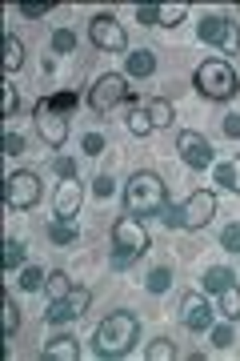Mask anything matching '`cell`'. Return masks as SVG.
Listing matches in <instances>:
<instances>
[{
	"instance_id": "obj_27",
	"label": "cell",
	"mask_w": 240,
	"mask_h": 361,
	"mask_svg": "<svg viewBox=\"0 0 240 361\" xmlns=\"http://www.w3.org/2000/svg\"><path fill=\"white\" fill-rule=\"evenodd\" d=\"M64 301H68V310H72L76 317H84V313H89V305H92V293H89V289H68V297H64Z\"/></svg>"
},
{
	"instance_id": "obj_5",
	"label": "cell",
	"mask_w": 240,
	"mask_h": 361,
	"mask_svg": "<svg viewBox=\"0 0 240 361\" xmlns=\"http://www.w3.org/2000/svg\"><path fill=\"white\" fill-rule=\"evenodd\" d=\"M192 85L201 89V97H208V101H228L232 92H236V68L228 65V61H204L201 68H196V77H192Z\"/></svg>"
},
{
	"instance_id": "obj_14",
	"label": "cell",
	"mask_w": 240,
	"mask_h": 361,
	"mask_svg": "<svg viewBox=\"0 0 240 361\" xmlns=\"http://www.w3.org/2000/svg\"><path fill=\"white\" fill-rule=\"evenodd\" d=\"M184 13H189V8H184V4H140L137 8V20L140 25H156V28H177L180 20H184Z\"/></svg>"
},
{
	"instance_id": "obj_37",
	"label": "cell",
	"mask_w": 240,
	"mask_h": 361,
	"mask_svg": "<svg viewBox=\"0 0 240 361\" xmlns=\"http://www.w3.org/2000/svg\"><path fill=\"white\" fill-rule=\"evenodd\" d=\"M4 153L20 157V153H25V137H20V133H4Z\"/></svg>"
},
{
	"instance_id": "obj_10",
	"label": "cell",
	"mask_w": 240,
	"mask_h": 361,
	"mask_svg": "<svg viewBox=\"0 0 240 361\" xmlns=\"http://www.w3.org/2000/svg\"><path fill=\"white\" fill-rule=\"evenodd\" d=\"M37 133H40V141L49 145V149H61L64 141H68V121H64V113L61 109H52L49 104V97L44 101H37Z\"/></svg>"
},
{
	"instance_id": "obj_24",
	"label": "cell",
	"mask_w": 240,
	"mask_h": 361,
	"mask_svg": "<svg viewBox=\"0 0 240 361\" xmlns=\"http://www.w3.org/2000/svg\"><path fill=\"white\" fill-rule=\"evenodd\" d=\"M232 277H236L232 269H225V265H213V269L204 273V285H208V293H220L225 285H232Z\"/></svg>"
},
{
	"instance_id": "obj_17",
	"label": "cell",
	"mask_w": 240,
	"mask_h": 361,
	"mask_svg": "<svg viewBox=\"0 0 240 361\" xmlns=\"http://www.w3.org/2000/svg\"><path fill=\"white\" fill-rule=\"evenodd\" d=\"M144 109H149V121L152 129H168L172 125V101H165V97H152V101H144Z\"/></svg>"
},
{
	"instance_id": "obj_28",
	"label": "cell",
	"mask_w": 240,
	"mask_h": 361,
	"mask_svg": "<svg viewBox=\"0 0 240 361\" xmlns=\"http://www.w3.org/2000/svg\"><path fill=\"white\" fill-rule=\"evenodd\" d=\"M144 357L149 361H172L177 357V345H172V341H152V345L144 349Z\"/></svg>"
},
{
	"instance_id": "obj_38",
	"label": "cell",
	"mask_w": 240,
	"mask_h": 361,
	"mask_svg": "<svg viewBox=\"0 0 240 361\" xmlns=\"http://www.w3.org/2000/svg\"><path fill=\"white\" fill-rule=\"evenodd\" d=\"M92 193H96V197H108V193H113V177H108V173L92 177Z\"/></svg>"
},
{
	"instance_id": "obj_4",
	"label": "cell",
	"mask_w": 240,
	"mask_h": 361,
	"mask_svg": "<svg viewBox=\"0 0 240 361\" xmlns=\"http://www.w3.org/2000/svg\"><path fill=\"white\" fill-rule=\"evenodd\" d=\"M160 217H165L168 229H204V225L216 217V193L213 189H196L184 205H177V209L165 205Z\"/></svg>"
},
{
	"instance_id": "obj_12",
	"label": "cell",
	"mask_w": 240,
	"mask_h": 361,
	"mask_svg": "<svg viewBox=\"0 0 240 361\" xmlns=\"http://www.w3.org/2000/svg\"><path fill=\"white\" fill-rule=\"evenodd\" d=\"M180 322H184V329H192V334H208V329H213V305H208V297H201V293L180 297Z\"/></svg>"
},
{
	"instance_id": "obj_36",
	"label": "cell",
	"mask_w": 240,
	"mask_h": 361,
	"mask_svg": "<svg viewBox=\"0 0 240 361\" xmlns=\"http://www.w3.org/2000/svg\"><path fill=\"white\" fill-rule=\"evenodd\" d=\"M208 334H213V345H216V349H228V345H232V329H228V325H213Z\"/></svg>"
},
{
	"instance_id": "obj_6",
	"label": "cell",
	"mask_w": 240,
	"mask_h": 361,
	"mask_svg": "<svg viewBox=\"0 0 240 361\" xmlns=\"http://www.w3.org/2000/svg\"><path fill=\"white\" fill-rule=\"evenodd\" d=\"M196 32H201L204 44H213V49H220V52H240V25L232 16H220V13L204 16Z\"/></svg>"
},
{
	"instance_id": "obj_15",
	"label": "cell",
	"mask_w": 240,
	"mask_h": 361,
	"mask_svg": "<svg viewBox=\"0 0 240 361\" xmlns=\"http://www.w3.org/2000/svg\"><path fill=\"white\" fill-rule=\"evenodd\" d=\"M44 357H56V361H80V341L68 334L52 337L49 345H44Z\"/></svg>"
},
{
	"instance_id": "obj_11",
	"label": "cell",
	"mask_w": 240,
	"mask_h": 361,
	"mask_svg": "<svg viewBox=\"0 0 240 361\" xmlns=\"http://www.w3.org/2000/svg\"><path fill=\"white\" fill-rule=\"evenodd\" d=\"M177 149L184 157V165H192V169H208L216 161V149L208 145V137H201V133H192V129L177 133Z\"/></svg>"
},
{
	"instance_id": "obj_39",
	"label": "cell",
	"mask_w": 240,
	"mask_h": 361,
	"mask_svg": "<svg viewBox=\"0 0 240 361\" xmlns=\"http://www.w3.org/2000/svg\"><path fill=\"white\" fill-rule=\"evenodd\" d=\"M225 137H232V141L240 137V113H228L225 116Z\"/></svg>"
},
{
	"instance_id": "obj_42",
	"label": "cell",
	"mask_w": 240,
	"mask_h": 361,
	"mask_svg": "<svg viewBox=\"0 0 240 361\" xmlns=\"http://www.w3.org/2000/svg\"><path fill=\"white\" fill-rule=\"evenodd\" d=\"M20 16H49V4H20Z\"/></svg>"
},
{
	"instance_id": "obj_2",
	"label": "cell",
	"mask_w": 240,
	"mask_h": 361,
	"mask_svg": "<svg viewBox=\"0 0 240 361\" xmlns=\"http://www.w3.org/2000/svg\"><path fill=\"white\" fill-rule=\"evenodd\" d=\"M137 341H140V322L125 310L108 313V317L96 325V334H92V349H96L101 357H125Z\"/></svg>"
},
{
	"instance_id": "obj_21",
	"label": "cell",
	"mask_w": 240,
	"mask_h": 361,
	"mask_svg": "<svg viewBox=\"0 0 240 361\" xmlns=\"http://www.w3.org/2000/svg\"><path fill=\"white\" fill-rule=\"evenodd\" d=\"M76 237H80L76 221H52V225H49V241H52V245H72Z\"/></svg>"
},
{
	"instance_id": "obj_3",
	"label": "cell",
	"mask_w": 240,
	"mask_h": 361,
	"mask_svg": "<svg viewBox=\"0 0 240 361\" xmlns=\"http://www.w3.org/2000/svg\"><path fill=\"white\" fill-rule=\"evenodd\" d=\"M149 249V233L140 225V217L125 213V217H116L113 225V269H128L132 257H140Z\"/></svg>"
},
{
	"instance_id": "obj_40",
	"label": "cell",
	"mask_w": 240,
	"mask_h": 361,
	"mask_svg": "<svg viewBox=\"0 0 240 361\" xmlns=\"http://www.w3.org/2000/svg\"><path fill=\"white\" fill-rule=\"evenodd\" d=\"M228 173H232L228 189H232V193H240V157H232V161H228Z\"/></svg>"
},
{
	"instance_id": "obj_20",
	"label": "cell",
	"mask_w": 240,
	"mask_h": 361,
	"mask_svg": "<svg viewBox=\"0 0 240 361\" xmlns=\"http://www.w3.org/2000/svg\"><path fill=\"white\" fill-rule=\"evenodd\" d=\"M25 261H28V245L25 241H16V237H8V241H4V269L8 273L25 269Z\"/></svg>"
},
{
	"instance_id": "obj_32",
	"label": "cell",
	"mask_w": 240,
	"mask_h": 361,
	"mask_svg": "<svg viewBox=\"0 0 240 361\" xmlns=\"http://www.w3.org/2000/svg\"><path fill=\"white\" fill-rule=\"evenodd\" d=\"M44 277H49V273L37 269V265H25V269H20V285H25V289H44Z\"/></svg>"
},
{
	"instance_id": "obj_7",
	"label": "cell",
	"mask_w": 240,
	"mask_h": 361,
	"mask_svg": "<svg viewBox=\"0 0 240 361\" xmlns=\"http://www.w3.org/2000/svg\"><path fill=\"white\" fill-rule=\"evenodd\" d=\"M120 101H128V80L120 77V73H104V77L92 85V92H89V109L92 113H101V116H108Z\"/></svg>"
},
{
	"instance_id": "obj_33",
	"label": "cell",
	"mask_w": 240,
	"mask_h": 361,
	"mask_svg": "<svg viewBox=\"0 0 240 361\" xmlns=\"http://www.w3.org/2000/svg\"><path fill=\"white\" fill-rule=\"evenodd\" d=\"M220 245H225L228 253H240V221H232V225L220 233Z\"/></svg>"
},
{
	"instance_id": "obj_1",
	"label": "cell",
	"mask_w": 240,
	"mask_h": 361,
	"mask_svg": "<svg viewBox=\"0 0 240 361\" xmlns=\"http://www.w3.org/2000/svg\"><path fill=\"white\" fill-rule=\"evenodd\" d=\"M168 205V193H165V180L156 177V173H149V169H140V173H132L125 185V209L132 213V217L149 221V217H160Z\"/></svg>"
},
{
	"instance_id": "obj_18",
	"label": "cell",
	"mask_w": 240,
	"mask_h": 361,
	"mask_svg": "<svg viewBox=\"0 0 240 361\" xmlns=\"http://www.w3.org/2000/svg\"><path fill=\"white\" fill-rule=\"evenodd\" d=\"M216 310L225 313L228 322H236V317H240V285H236V281L225 285V289L216 293Z\"/></svg>"
},
{
	"instance_id": "obj_35",
	"label": "cell",
	"mask_w": 240,
	"mask_h": 361,
	"mask_svg": "<svg viewBox=\"0 0 240 361\" xmlns=\"http://www.w3.org/2000/svg\"><path fill=\"white\" fill-rule=\"evenodd\" d=\"M16 104H20V97H16V85H4V101H0V113L13 116V113H16Z\"/></svg>"
},
{
	"instance_id": "obj_9",
	"label": "cell",
	"mask_w": 240,
	"mask_h": 361,
	"mask_svg": "<svg viewBox=\"0 0 240 361\" xmlns=\"http://www.w3.org/2000/svg\"><path fill=\"white\" fill-rule=\"evenodd\" d=\"M89 40L101 52H125L128 49L125 25H120V20H113L108 13H101V16H92V20H89Z\"/></svg>"
},
{
	"instance_id": "obj_26",
	"label": "cell",
	"mask_w": 240,
	"mask_h": 361,
	"mask_svg": "<svg viewBox=\"0 0 240 361\" xmlns=\"http://www.w3.org/2000/svg\"><path fill=\"white\" fill-rule=\"evenodd\" d=\"M16 329H20V310H16L13 293H4V337H16Z\"/></svg>"
},
{
	"instance_id": "obj_8",
	"label": "cell",
	"mask_w": 240,
	"mask_h": 361,
	"mask_svg": "<svg viewBox=\"0 0 240 361\" xmlns=\"http://www.w3.org/2000/svg\"><path fill=\"white\" fill-rule=\"evenodd\" d=\"M37 201H40V177L37 173L20 169V173H8V177H4V205L8 209H32Z\"/></svg>"
},
{
	"instance_id": "obj_41",
	"label": "cell",
	"mask_w": 240,
	"mask_h": 361,
	"mask_svg": "<svg viewBox=\"0 0 240 361\" xmlns=\"http://www.w3.org/2000/svg\"><path fill=\"white\" fill-rule=\"evenodd\" d=\"M56 173H61L64 180H68V177H76V161H68V157H61V161H56Z\"/></svg>"
},
{
	"instance_id": "obj_13",
	"label": "cell",
	"mask_w": 240,
	"mask_h": 361,
	"mask_svg": "<svg viewBox=\"0 0 240 361\" xmlns=\"http://www.w3.org/2000/svg\"><path fill=\"white\" fill-rule=\"evenodd\" d=\"M80 201H84V189H80V180L68 177L56 185V193H52V209H56V221H76L80 213Z\"/></svg>"
},
{
	"instance_id": "obj_34",
	"label": "cell",
	"mask_w": 240,
	"mask_h": 361,
	"mask_svg": "<svg viewBox=\"0 0 240 361\" xmlns=\"http://www.w3.org/2000/svg\"><path fill=\"white\" fill-rule=\"evenodd\" d=\"M80 145H84V157H101L104 149H108L101 133H84V141H80Z\"/></svg>"
},
{
	"instance_id": "obj_23",
	"label": "cell",
	"mask_w": 240,
	"mask_h": 361,
	"mask_svg": "<svg viewBox=\"0 0 240 361\" xmlns=\"http://www.w3.org/2000/svg\"><path fill=\"white\" fill-rule=\"evenodd\" d=\"M44 289H49L52 301H64V297H68V289H72V285H68V273H64V269H52L49 277H44Z\"/></svg>"
},
{
	"instance_id": "obj_25",
	"label": "cell",
	"mask_w": 240,
	"mask_h": 361,
	"mask_svg": "<svg viewBox=\"0 0 240 361\" xmlns=\"http://www.w3.org/2000/svg\"><path fill=\"white\" fill-rule=\"evenodd\" d=\"M168 285H172V273H168L165 265H156V269L144 277V289H149V293H168Z\"/></svg>"
},
{
	"instance_id": "obj_29",
	"label": "cell",
	"mask_w": 240,
	"mask_h": 361,
	"mask_svg": "<svg viewBox=\"0 0 240 361\" xmlns=\"http://www.w3.org/2000/svg\"><path fill=\"white\" fill-rule=\"evenodd\" d=\"M44 317H49L52 325H64V322H76V313L68 310V301H52L49 310H44Z\"/></svg>"
},
{
	"instance_id": "obj_31",
	"label": "cell",
	"mask_w": 240,
	"mask_h": 361,
	"mask_svg": "<svg viewBox=\"0 0 240 361\" xmlns=\"http://www.w3.org/2000/svg\"><path fill=\"white\" fill-rule=\"evenodd\" d=\"M49 104H52V109H61V113H72L76 104H80V97H76L72 89H64V92H52Z\"/></svg>"
},
{
	"instance_id": "obj_30",
	"label": "cell",
	"mask_w": 240,
	"mask_h": 361,
	"mask_svg": "<svg viewBox=\"0 0 240 361\" xmlns=\"http://www.w3.org/2000/svg\"><path fill=\"white\" fill-rule=\"evenodd\" d=\"M52 52H76V32L72 28H56V32H52Z\"/></svg>"
},
{
	"instance_id": "obj_22",
	"label": "cell",
	"mask_w": 240,
	"mask_h": 361,
	"mask_svg": "<svg viewBox=\"0 0 240 361\" xmlns=\"http://www.w3.org/2000/svg\"><path fill=\"white\" fill-rule=\"evenodd\" d=\"M20 65H25V44L8 32V37H4V68H8V73H16Z\"/></svg>"
},
{
	"instance_id": "obj_16",
	"label": "cell",
	"mask_w": 240,
	"mask_h": 361,
	"mask_svg": "<svg viewBox=\"0 0 240 361\" xmlns=\"http://www.w3.org/2000/svg\"><path fill=\"white\" fill-rule=\"evenodd\" d=\"M156 73V56H152V49H137L128 52V77H152Z\"/></svg>"
},
{
	"instance_id": "obj_19",
	"label": "cell",
	"mask_w": 240,
	"mask_h": 361,
	"mask_svg": "<svg viewBox=\"0 0 240 361\" xmlns=\"http://www.w3.org/2000/svg\"><path fill=\"white\" fill-rule=\"evenodd\" d=\"M125 125H128V133H132V137H149L152 133V121H149V109H144V104H132V109H128V116H125Z\"/></svg>"
}]
</instances>
